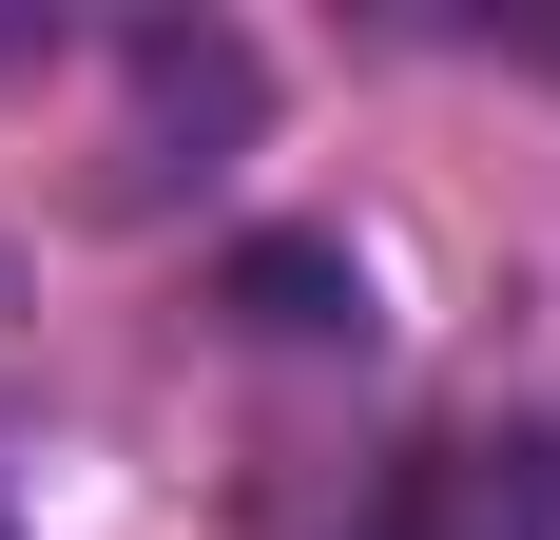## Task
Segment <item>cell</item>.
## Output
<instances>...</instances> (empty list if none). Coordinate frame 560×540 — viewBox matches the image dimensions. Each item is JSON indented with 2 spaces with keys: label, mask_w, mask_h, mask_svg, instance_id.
<instances>
[{
  "label": "cell",
  "mask_w": 560,
  "mask_h": 540,
  "mask_svg": "<svg viewBox=\"0 0 560 540\" xmlns=\"http://www.w3.org/2000/svg\"><path fill=\"white\" fill-rule=\"evenodd\" d=\"M368 540H560V425H445L406 444Z\"/></svg>",
  "instance_id": "cell-1"
}]
</instances>
